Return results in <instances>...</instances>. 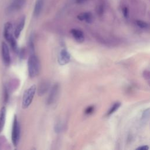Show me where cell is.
Listing matches in <instances>:
<instances>
[{
  "mask_svg": "<svg viewBox=\"0 0 150 150\" xmlns=\"http://www.w3.org/2000/svg\"><path fill=\"white\" fill-rule=\"evenodd\" d=\"M149 109L147 108V110H145L143 114V118L142 120H144V121H147V120H148L149 118Z\"/></svg>",
  "mask_w": 150,
  "mask_h": 150,
  "instance_id": "obj_18",
  "label": "cell"
},
{
  "mask_svg": "<svg viewBox=\"0 0 150 150\" xmlns=\"http://www.w3.org/2000/svg\"><path fill=\"white\" fill-rule=\"evenodd\" d=\"M36 91V86L35 85H32L25 91L22 100V107L24 109L28 108L31 104L35 96Z\"/></svg>",
  "mask_w": 150,
  "mask_h": 150,
  "instance_id": "obj_2",
  "label": "cell"
},
{
  "mask_svg": "<svg viewBox=\"0 0 150 150\" xmlns=\"http://www.w3.org/2000/svg\"><path fill=\"white\" fill-rule=\"evenodd\" d=\"M136 24L139 27H140V28L143 29H146L148 27V24L145 21H141V20H137L136 21Z\"/></svg>",
  "mask_w": 150,
  "mask_h": 150,
  "instance_id": "obj_17",
  "label": "cell"
},
{
  "mask_svg": "<svg viewBox=\"0 0 150 150\" xmlns=\"http://www.w3.org/2000/svg\"><path fill=\"white\" fill-rule=\"evenodd\" d=\"M104 5L103 4H100L99 5V6L97 8V12L98 15H102L103 14V12H104Z\"/></svg>",
  "mask_w": 150,
  "mask_h": 150,
  "instance_id": "obj_19",
  "label": "cell"
},
{
  "mask_svg": "<svg viewBox=\"0 0 150 150\" xmlns=\"http://www.w3.org/2000/svg\"><path fill=\"white\" fill-rule=\"evenodd\" d=\"M122 13H123V15L126 18L129 17V10L127 7H124L122 8Z\"/></svg>",
  "mask_w": 150,
  "mask_h": 150,
  "instance_id": "obj_21",
  "label": "cell"
},
{
  "mask_svg": "<svg viewBox=\"0 0 150 150\" xmlns=\"http://www.w3.org/2000/svg\"><path fill=\"white\" fill-rule=\"evenodd\" d=\"M87 1V0H76V3L78 4H81L85 3Z\"/></svg>",
  "mask_w": 150,
  "mask_h": 150,
  "instance_id": "obj_24",
  "label": "cell"
},
{
  "mask_svg": "<svg viewBox=\"0 0 150 150\" xmlns=\"http://www.w3.org/2000/svg\"><path fill=\"white\" fill-rule=\"evenodd\" d=\"M50 84L48 81H41L38 87V94L39 96H42L44 95L49 89Z\"/></svg>",
  "mask_w": 150,
  "mask_h": 150,
  "instance_id": "obj_10",
  "label": "cell"
},
{
  "mask_svg": "<svg viewBox=\"0 0 150 150\" xmlns=\"http://www.w3.org/2000/svg\"><path fill=\"white\" fill-rule=\"evenodd\" d=\"M94 107L93 106H90L86 108L85 112V113L87 115H89V114H92L93 112H94Z\"/></svg>",
  "mask_w": 150,
  "mask_h": 150,
  "instance_id": "obj_20",
  "label": "cell"
},
{
  "mask_svg": "<svg viewBox=\"0 0 150 150\" xmlns=\"http://www.w3.org/2000/svg\"><path fill=\"white\" fill-rule=\"evenodd\" d=\"M77 19L81 21H85L88 24H90L93 22V17L91 12H86L79 14L77 15Z\"/></svg>",
  "mask_w": 150,
  "mask_h": 150,
  "instance_id": "obj_12",
  "label": "cell"
},
{
  "mask_svg": "<svg viewBox=\"0 0 150 150\" xmlns=\"http://www.w3.org/2000/svg\"><path fill=\"white\" fill-rule=\"evenodd\" d=\"M21 135V128L18 120L17 116H14L13 120L12 128L11 132V140L12 144L14 147H17L20 140Z\"/></svg>",
  "mask_w": 150,
  "mask_h": 150,
  "instance_id": "obj_3",
  "label": "cell"
},
{
  "mask_svg": "<svg viewBox=\"0 0 150 150\" xmlns=\"http://www.w3.org/2000/svg\"><path fill=\"white\" fill-rule=\"evenodd\" d=\"M137 149L139 150H148L149 149V147L148 145H142L141 147H139Z\"/></svg>",
  "mask_w": 150,
  "mask_h": 150,
  "instance_id": "obj_23",
  "label": "cell"
},
{
  "mask_svg": "<svg viewBox=\"0 0 150 150\" xmlns=\"http://www.w3.org/2000/svg\"><path fill=\"white\" fill-rule=\"evenodd\" d=\"M73 38L79 43H82L85 40V35L83 32L78 29H72L71 31Z\"/></svg>",
  "mask_w": 150,
  "mask_h": 150,
  "instance_id": "obj_11",
  "label": "cell"
},
{
  "mask_svg": "<svg viewBox=\"0 0 150 150\" xmlns=\"http://www.w3.org/2000/svg\"><path fill=\"white\" fill-rule=\"evenodd\" d=\"M120 106H121V103L120 102H116V103H115L110 107V108L109 109V110L108 111V112L107 113V116H111L112 114L114 113L118 110V109L119 108Z\"/></svg>",
  "mask_w": 150,
  "mask_h": 150,
  "instance_id": "obj_15",
  "label": "cell"
},
{
  "mask_svg": "<svg viewBox=\"0 0 150 150\" xmlns=\"http://www.w3.org/2000/svg\"><path fill=\"white\" fill-rule=\"evenodd\" d=\"M28 74L31 78L38 76L40 71V63L38 57L35 53L31 54L28 60Z\"/></svg>",
  "mask_w": 150,
  "mask_h": 150,
  "instance_id": "obj_1",
  "label": "cell"
},
{
  "mask_svg": "<svg viewBox=\"0 0 150 150\" xmlns=\"http://www.w3.org/2000/svg\"><path fill=\"white\" fill-rule=\"evenodd\" d=\"M1 54L4 65L8 66L11 63V56L9 48L5 42L1 44Z\"/></svg>",
  "mask_w": 150,
  "mask_h": 150,
  "instance_id": "obj_4",
  "label": "cell"
},
{
  "mask_svg": "<svg viewBox=\"0 0 150 150\" xmlns=\"http://www.w3.org/2000/svg\"><path fill=\"white\" fill-rule=\"evenodd\" d=\"M6 108L3 106L0 109V133L4 129L6 120Z\"/></svg>",
  "mask_w": 150,
  "mask_h": 150,
  "instance_id": "obj_14",
  "label": "cell"
},
{
  "mask_svg": "<svg viewBox=\"0 0 150 150\" xmlns=\"http://www.w3.org/2000/svg\"><path fill=\"white\" fill-rule=\"evenodd\" d=\"M44 4V0H36L34 10V15L35 17H39L40 13H41Z\"/></svg>",
  "mask_w": 150,
  "mask_h": 150,
  "instance_id": "obj_13",
  "label": "cell"
},
{
  "mask_svg": "<svg viewBox=\"0 0 150 150\" xmlns=\"http://www.w3.org/2000/svg\"><path fill=\"white\" fill-rule=\"evenodd\" d=\"M71 54L69 52L67 51L66 49H63L59 52V56H58V63L60 65L63 66L68 63H69L71 61Z\"/></svg>",
  "mask_w": 150,
  "mask_h": 150,
  "instance_id": "obj_5",
  "label": "cell"
},
{
  "mask_svg": "<svg viewBox=\"0 0 150 150\" xmlns=\"http://www.w3.org/2000/svg\"><path fill=\"white\" fill-rule=\"evenodd\" d=\"M26 3V0H12L8 8L9 12H13L21 9Z\"/></svg>",
  "mask_w": 150,
  "mask_h": 150,
  "instance_id": "obj_6",
  "label": "cell"
},
{
  "mask_svg": "<svg viewBox=\"0 0 150 150\" xmlns=\"http://www.w3.org/2000/svg\"><path fill=\"white\" fill-rule=\"evenodd\" d=\"M4 101L5 102H7L9 98V94H8V90L7 89V87H4Z\"/></svg>",
  "mask_w": 150,
  "mask_h": 150,
  "instance_id": "obj_22",
  "label": "cell"
},
{
  "mask_svg": "<svg viewBox=\"0 0 150 150\" xmlns=\"http://www.w3.org/2000/svg\"><path fill=\"white\" fill-rule=\"evenodd\" d=\"M28 46L29 49L31 52V54L34 53L35 51V45H34V35L32 34L29 39V42H28Z\"/></svg>",
  "mask_w": 150,
  "mask_h": 150,
  "instance_id": "obj_16",
  "label": "cell"
},
{
  "mask_svg": "<svg viewBox=\"0 0 150 150\" xmlns=\"http://www.w3.org/2000/svg\"><path fill=\"white\" fill-rule=\"evenodd\" d=\"M25 24V17L22 16L20 18L18 23L16 26V28L15 29V31H14V32H13V35H14V37L16 39H18L20 37L21 33L24 28Z\"/></svg>",
  "mask_w": 150,
  "mask_h": 150,
  "instance_id": "obj_9",
  "label": "cell"
},
{
  "mask_svg": "<svg viewBox=\"0 0 150 150\" xmlns=\"http://www.w3.org/2000/svg\"><path fill=\"white\" fill-rule=\"evenodd\" d=\"M59 85L58 83H55L53 86L47 100L48 104H51L55 102L59 93Z\"/></svg>",
  "mask_w": 150,
  "mask_h": 150,
  "instance_id": "obj_8",
  "label": "cell"
},
{
  "mask_svg": "<svg viewBox=\"0 0 150 150\" xmlns=\"http://www.w3.org/2000/svg\"><path fill=\"white\" fill-rule=\"evenodd\" d=\"M13 25L10 22H8L5 24L4 28V36L7 42H9L10 40H12L15 37L13 36Z\"/></svg>",
  "mask_w": 150,
  "mask_h": 150,
  "instance_id": "obj_7",
  "label": "cell"
}]
</instances>
